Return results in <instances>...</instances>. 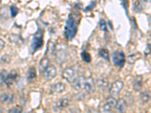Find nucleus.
<instances>
[{
    "label": "nucleus",
    "mask_w": 151,
    "mask_h": 113,
    "mask_svg": "<svg viewBox=\"0 0 151 113\" xmlns=\"http://www.w3.org/2000/svg\"><path fill=\"white\" fill-rule=\"evenodd\" d=\"M88 113H99L97 111H96V110H95V109H89V111L88 112Z\"/></svg>",
    "instance_id": "30"
},
{
    "label": "nucleus",
    "mask_w": 151,
    "mask_h": 113,
    "mask_svg": "<svg viewBox=\"0 0 151 113\" xmlns=\"http://www.w3.org/2000/svg\"><path fill=\"white\" fill-rule=\"evenodd\" d=\"M99 27L100 29L104 31V32H107V23L104 20L101 19L99 22Z\"/></svg>",
    "instance_id": "24"
},
{
    "label": "nucleus",
    "mask_w": 151,
    "mask_h": 113,
    "mask_svg": "<svg viewBox=\"0 0 151 113\" xmlns=\"http://www.w3.org/2000/svg\"><path fill=\"white\" fill-rule=\"evenodd\" d=\"M109 85V81H108L107 79L106 78H101V79H98L97 80V82H96V85L98 88H101V89H104V88H107Z\"/></svg>",
    "instance_id": "14"
},
{
    "label": "nucleus",
    "mask_w": 151,
    "mask_h": 113,
    "mask_svg": "<svg viewBox=\"0 0 151 113\" xmlns=\"http://www.w3.org/2000/svg\"><path fill=\"white\" fill-rule=\"evenodd\" d=\"M74 75H75V71L73 67H67L63 71L62 77L70 83L74 79Z\"/></svg>",
    "instance_id": "7"
},
{
    "label": "nucleus",
    "mask_w": 151,
    "mask_h": 113,
    "mask_svg": "<svg viewBox=\"0 0 151 113\" xmlns=\"http://www.w3.org/2000/svg\"><path fill=\"white\" fill-rule=\"evenodd\" d=\"M140 54L139 53L138 54V55H136L135 54H131V55L128 56V60H129L128 63H134L136 60L140 58Z\"/></svg>",
    "instance_id": "23"
},
{
    "label": "nucleus",
    "mask_w": 151,
    "mask_h": 113,
    "mask_svg": "<svg viewBox=\"0 0 151 113\" xmlns=\"http://www.w3.org/2000/svg\"><path fill=\"white\" fill-rule=\"evenodd\" d=\"M70 105V100L68 99L64 98V99H61L57 104V107L60 109H64L66 107H67Z\"/></svg>",
    "instance_id": "19"
},
{
    "label": "nucleus",
    "mask_w": 151,
    "mask_h": 113,
    "mask_svg": "<svg viewBox=\"0 0 151 113\" xmlns=\"http://www.w3.org/2000/svg\"><path fill=\"white\" fill-rule=\"evenodd\" d=\"M123 88V82L120 80L116 81L112 84V85L110 88V93L113 96H117L119 95V92Z\"/></svg>",
    "instance_id": "4"
},
{
    "label": "nucleus",
    "mask_w": 151,
    "mask_h": 113,
    "mask_svg": "<svg viewBox=\"0 0 151 113\" xmlns=\"http://www.w3.org/2000/svg\"><path fill=\"white\" fill-rule=\"evenodd\" d=\"M77 32V25L74 17L72 15H69L64 26V35L66 38L72 40Z\"/></svg>",
    "instance_id": "1"
},
{
    "label": "nucleus",
    "mask_w": 151,
    "mask_h": 113,
    "mask_svg": "<svg viewBox=\"0 0 151 113\" xmlns=\"http://www.w3.org/2000/svg\"><path fill=\"white\" fill-rule=\"evenodd\" d=\"M98 54L101 57L104 58V60L109 61L110 60V55H109V51L107 48H100L98 51Z\"/></svg>",
    "instance_id": "17"
},
{
    "label": "nucleus",
    "mask_w": 151,
    "mask_h": 113,
    "mask_svg": "<svg viewBox=\"0 0 151 113\" xmlns=\"http://www.w3.org/2000/svg\"><path fill=\"white\" fill-rule=\"evenodd\" d=\"M36 78V70L34 67H30L27 71V79L30 81L34 80Z\"/></svg>",
    "instance_id": "18"
},
{
    "label": "nucleus",
    "mask_w": 151,
    "mask_h": 113,
    "mask_svg": "<svg viewBox=\"0 0 151 113\" xmlns=\"http://www.w3.org/2000/svg\"><path fill=\"white\" fill-rule=\"evenodd\" d=\"M117 102H118V101H117L116 99L111 96V97H109V98L107 100V102H107V104L109 105L110 107H111V108H112V107L117 106Z\"/></svg>",
    "instance_id": "22"
},
{
    "label": "nucleus",
    "mask_w": 151,
    "mask_h": 113,
    "mask_svg": "<svg viewBox=\"0 0 151 113\" xmlns=\"http://www.w3.org/2000/svg\"><path fill=\"white\" fill-rule=\"evenodd\" d=\"M44 73H45V77L47 79L50 80V79H54L57 75L56 68L54 66H49Z\"/></svg>",
    "instance_id": "10"
},
{
    "label": "nucleus",
    "mask_w": 151,
    "mask_h": 113,
    "mask_svg": "<svg viewBox=\"0 0 151 113\" xmlns=\"http://www.w3.org/2000/svg\"><path fill=\"white\" fill-rule=\"evenodd\" d=\"M95 5H96V2H91L90 3V5H88L86 9H85V11H91V10H92V9H94V8H95Z\"/></svg>",
    "instance_id": "27"
},
{
    "label": "nucleus",
    "mask_w": 151,
    "mask_h": 113,
    "mask_svg": "<svg viewBox=\"0 0 151 113\" xmlns=\"http://www.w3.org/2000/svg\"><path fill=\"white\" fill-rule=\"evenodd\" d=\"M18 12H19V9H17L16 6L11 5L10 7V13H11V16L12 17H15L18 14Z\"/></svg>",
    "instance_id": "25"
},
{
    "label": "nucleus",
    "mask_w": 151,
    "mask_h": 113,
    "mask_svg": "<svg viewBox=\"0 0 151 113\" xmlns=\"http://www.w3.org/2000/svg\"><path fill=\"white\" fill-rule=\"evenodd\" d=\"M15 96L14 94H9V93H5L0 95V102L5 104H9L13 102L15 100Z\"/></svg>",
    "instance_id": "8"
},
{
    "label": "nucleus",
    "mask_w": 151,
    "mask_h": 113,
    "mask_svg": "<svg viewBox=\"0 0 151 113\" xmlns=\"http://www.w3.org/2000/svg\"><path fill=\"white\" fill-rule=\"evenodd\" d=\"M42 45H43V32L39 30L32 38V44H31L32 52L40 49L42 47Z\"/></svg>",
    "instance_id": "2"
},
{
    "label": "nucleus",
    "mask_w": 151,
    "mask_h": 113,
    "mask_svg": "<svg viewBox=\"0 0 151 113\" xmlns=\"http://www.w3.org/2000/svg\"><path fill=\"white\" fill-rule=\"evenodd\" d=\"M22 112V108L20 106H16L9 110V113H21Z\"/></svg>",
    "instance_id": "26"
},
{
    "label": "nucleus",
    "mask_w": 151,
    "mask_h": 113,
    "mask_svg": "<svg viewBox=\"0 0 151 113\" xmlns=\"http://www.w3.org/2000/svg\"><path fill=\"white\" fill-rule=\"evenodd\" d=\"M100 111H101V113H112L111 107L107 102H104L101 106Z\"/></svg>",
    "instance_id": "20"
},
{
    "label": "nucleus",
    "mask_w": 151,
    "mask_h": 113,
    "mask_svg": "<svg viewBox=\"0 0 151 113\" xmlns=\"http://www.w3.org/2000/svg\"><path fill=\"white\" fill-rule=\"evenodd\" d=\"M85 79H83V77L79 76L77 77V78H76L74 79L73 81H72V85H73V87L75 90L76 91H79L81 90V88H82V86H83V83H84Z\"/></svg>",
    "instance_id": "11"
},
{
    "label": "nucleus",
    "mask_w": 151,
    "mask_h": 113,
    "mask_svg": "<svg viewBox=\"0 0 151 113\" xmlns=\"http://www.w3.org/2000/svg\"><path fill=\"white\" fill-rule=\"evenodd\" d=\"M6 57H7V55H5L4 57L2 58V62H3V61H4V62H7V63L10 62V61H9V60H10V59H6Z\"/></svg>",
    "instance_id": "29"
},
{
    "label": "nucleus",
    "mask_w": 151,
    "mask_h": 113,
    "mask_svg": "<svg viewBox=\"0 0 151 113\" xmlns=\"http://www.w3.org/2000/svg\"><path fill=\"white\" fill-rule=\"evenodd\" d=\"M65 89H66V85L62 82L54 84L51 87V91L53 94H61L63 91H64Z\"/></svg>",
    "instance_id": "9"
},
{
    "label": "nucleus",
    "mask_w": 151,
    "mask_h": 113,
    "mask_svg": "<svg viewBox=\"0 0 151 113\" xmlns=\"http://www.w3.org/2000/svg\"><path fill=\"white\" fill-rule=\"evenodd\" d=\"M50 66V60L47 57L42 58L39 63V69L41 72H45L46 69Z\"/></svg>",
    "instance_id": "12"
},
{
    "label": "nucleus",
    "mask_w": 151,
    "mask_h": 113,
    "mask_svg": "<svg viewBox=\"0 0 151 113\" xmlns=\"http://www.w3.org/2000/svg\"><path fill=\"white\" fill-rule=\"evenodd\" d=\"M142 77L139 76L136 79L135 81H134V84H133V89L135 91H139L141 88H142Z\"/></svg>",
    "instance_id": "15"
},
{
    "label": "nucleus",
    "mask_w": 151,
    "mask_h": 113,
    "mask_svg": "<svg viewBox=\"0 0 151 113\" xmlns=\"http://www.w3.org/2000/svg\"><path fill=\"white\" fill-rule=\"evenodd\" d=\"M5 47V42L2 40V38H0V51L3 49V48Z\"/></svg>",
    "instance_id": "28"
},
{
    "label": "nucleus",
    "mask_w": 151,
    "mask_h": 113,
    "mask_svg": "<svg viewBox=\"0 0 151 113\" xmlns=\"http://www.w3.org/2000/svg\"><path fill=\"white\" fill-rule=\"evenodd\" d=\"M140 99L143 103H147L149 102L150 99V93L149 91H145L142 92L140 95Z\"/></svg>",
    "instance_id": "16"
},
{
    "label": "nucleus",
    "mask_w": 151,
    "mask_h": 113,
    "mask_svg": "<svg viewBox=\"0 0 151 113\" xmlns=\"http://www.w3.org/2000/svg\"><path fill=\"white\" fill-rule=\"evenodd\" d=\"M16 78H17V73H16V71L12 70L6 75H3L2 81H4V83L7 85H11V84L14 83Z\"/></svg>",
    "instance_id": "5"
},
{
    "label": "nucleus",
    "mask_w": 151,
    "mask_h": 113,
    "mask_svg": "<svg viewBox=\"0 0 151 113\" xmlns=\"http://www.w3.org/2000/svg\"><path fill=\"white\" fill-rule=\"evenodd\" d=\"M126 108H127V105H126V102L123 99H121L119 100V102H117V111L119 112V113L125 112V110H126Z\"/></svg>",
    "instance_id": "13"
},
{
    "label": "nucleus",
    "mask_w": 151,
    "mask_h": 113,
    "mask_svg": "<svg viewBox=\"0 0 151 113\" xmlns=\"http://www.w3.org/2000/svg\"><path fill=\"white\" fill-rule=\"evenodd\" d=\"M81 57L85 63H90L91 60V57L90 54L85 51H83L81 53Z\"/></svg>",
    "instance_id": "21"
},
{
    "label": "nucleus",
    "mask_w": 151,
    "mask_h": 113,
    "mask_svg": "<svg viewBox=\"0 0 151 113\" xmlns=\"http://www.w3.org/2000/svg\"><path fill=\"white\" fill-rule=\"evenodd\" d=\"M113 62L117 66L123 67L125 63V55L123 51H116L113 54Z\"/></svg>",
    "instance_id": "3"
},
{
    "label": "nucleus",
    "mask_w": 151,
    "mask_h": 113,
    "mask_svg": "<svg viewBox=\"0 0 151 113\" xmlns=\"http://www.w3.org/2000/svg\"><path fill=\"white\" fill-rule=\"evenodd\" d=\"M3 112V109L2 108V106H0V113H2Z\"/></svg>",
    "instance_id": "32"
},
{
    "label": "nucleus",
    "mask_w": 151,
    "mask_h": 113,
    "mask_svg": "<svg viewBox=\"0 0 151 113\" xmlns=\"http://www.w3.org/2000/svg\"><path fill=\"white\" fill-rule=\"evenodd\" d=\"M82 87L87 94H91L95 91V81L91 78H89L85 80Z\"/></svg>",
    "instance_id": "6"
},
{
    "label": "nucleus",
    "mask_w": 151,
    "mask_h": 113,
    "mask_svg": "<svg viewBox=\"0 0 151 113\" xmlns=\"http://www.w3.org/2000/svg\"><path fill=\"white\" fill-rule=\"evenodd\" d=\"M70 113H81V112H80L79 110H77V109H73V110L70 111Z\"/></svg>",
    "instance_id": "31"
}]
</instances>
